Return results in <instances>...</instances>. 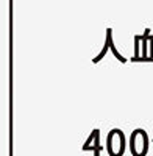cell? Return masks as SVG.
<instances>
[{
	"label": "cell",
	"instance_id": "6da1fadb",
	"mask_svg": "<svg viewBox=\"0 0 153 156\" xmlns=\"http://www.w3.org/2000/svg\"><path fill=\"white\" fill-rule=\"evenodd\" d=\"M148 150V139L144 129H136L131 136V151L134 156H144Z\"/></svg>",
	"mask_w": 153,
	"mask_h": 156
}]
</instances>
